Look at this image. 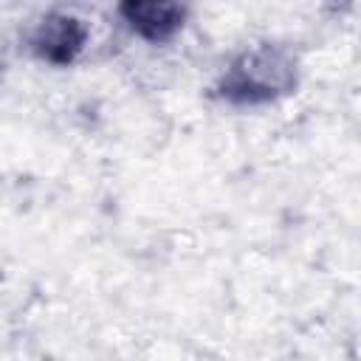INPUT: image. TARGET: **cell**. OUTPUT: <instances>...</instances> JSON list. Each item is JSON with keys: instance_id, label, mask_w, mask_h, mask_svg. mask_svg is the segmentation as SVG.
<instances>
[{"instance_id": "cell-1", "label": "cell", "mask_w": 361, "mask_h": 361, "mask_svg": "<svg viewBox=\"0 0 361 361\" xmlns=\"http://www.w3.org/2000/svg\"><path fill=\"white\" fill-rule=\"evenodd\" d=\"M127 14L133 17V25H138L144 34H149V37H164L166 31H172V28L178 25L180 8H175V6L141 3V6H130Z\"/></svg>"}]
</instances>
